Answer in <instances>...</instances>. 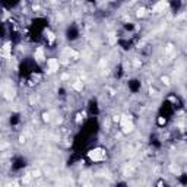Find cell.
<instances>
[{"label":"cell","instance_id":"obj_7","mask_svg":"<svg viewBox=\"0 0 187 187\" xmlns=\"http://www.w3.org/2000/svg\"><path fill=\"white\" fill-rule=\"evenodd\" d=\"M72 86H73V89H75V91H82V89H83V83L81 82V81H76V82L73 83Z\"/></svg>","mask_w":187,"mask_h":187},{"label":"cell","instance_id":"obj_12","mask_svg":"<svg viewBox=\"0 0 187 187\" xmlns=\"http://www.w3.org/2000/svg\"><path fill=\"white\" fill-rule=\"evenodd\" d=\"M48 40H50V42L54 41V34H51V32H48Z\"/></svg>","mask_w":187,"mask_h":187},{"label":"cell","instance_id":"obj_11","mask_svg":"<svg viewBox=\"0 0 187 187\" xmlns=\"http://www.w3.org/2000/svg\"><path fill=\"white\" fill-rule=\"evenodd\" d=\"M42 120H44V121H50V114H48V113H44V114H42Z\"/></svg>","mask_w":187,"mask_h":187},{"label":"cell","instance_id":"obj_8","mask_svg":"<svg viewBox=\"0 0 187 187\" xmlns=\"http://www.w3.org/2000/svg\"><path fill=\"white\" fill-rule=\"evenodd\" d=\"M170 170H171V173L177 174V175H180V174H181V171H180V168H178L177 165H170Z\"/></svg>","mask_w":187,"mask_h":187},{"label":"cell","instance_id":"obj_6","mask_svg":"<svg viewBox=\"0 0 187 187\" xmlns=\"http://www.w3.org/2000/svg\"><path fill=\"white\" fill-rule=\"evenodd\" d=\"M2 51H3L5 57H9L10 56V42H6L5 46H3V48H2Z\"/></svg>","mask_w":187,"mask_h":187},{"label":"cell","instance_id":"obj_9","mask_svg":"<svg viewBox=\"0 0 187 187\" xmlns=\"http://www.w3.org/2000/svg\"><path fill=\"white\" fill-rule=\"evenodd\" d=\"M145 15H146V9H145V7H140V9L137 10L136 16H137V18H143V16H145Z\"/></svg>","mask_w":187,"mask_h":187},{"label":"cell","instance_id":"obj_13","mask_svg":"<svg viewBox=\"0 0 187 187\" xmlns=\"http://www.w3.org/2000/svg\"><path fill=\"white\" fill-rule=\"evenodd\" d=\"M115 38H114V34H110V42H114Z\"/></svg>","mask_w":187,"mask_h":187},{"label":"cell","instance_id":"obj_17","mask_svg":"<svg viewBox=\"0 0 187 187\" xmlns=\"http://www.w3.org/2000/svg\"><path fill=\"white\" fill-rule=\"evenodd\" d=\"M158 123H159V124H165V119H159V120H158Z\"/></svg>","mask_w":187,"mask_h":187},{"label":"cell","instance_id":"obj_18","mask_svg":"<svg viewBox=\"0 0 187 187\" xmlns=\"http://www.w3.org/2000/svg\"><path fill=\"white\" fill-rule=\"evenodd\" d=\"M85 187H91V184H86V186H85Z\"/></svg>","mask_w":187,"mask_h":187},{"label":"cell","instance_id":"obj_5","mask_svg":"<svg viewBox=\"0 0 187 187\" xmlns=\"http://www.w3.org/2000/svg\"><path fill=\"white\" fill-rule=\"evenodd\" d=\"M133 129H135L133 123H127V124H123V126H121L123 133H130V132H133Z\"/></svg>","mask_w":187,"mask_h":187},{"label":"cell","instance_id":"obj_1","mask_svg":"<svg viewBox=\"0 0 187 187\" xmlns=\"http://www.w3.org/2000/svg\"><path fill=\"white\" fill-rule=\"evenodd\" d=\"M88 156H89V159L94 161V162H100V161H104L107 154L102 148H95V149H91V151L88 152Z\"/></svg>","mask_w":187,"mask_h":187},{"label":"cell","instance_id":"obj_3","mask_svg":"<svg viewBox=\"0 0 187 187\" xmlns=\"http://www.w3.org/2000/svg\"><path fill=\"white\" fill-rule=\"evenodd\" d=\"M34 57H35V60L38 61V63H42V61L46 60V56H44V50H42V47L37 48V51H35V54H34Z\"/></svg>","mask_w":187,"mask_h":187},{"label":"cell","instance_id":"obj_16","mask_svg":"<svg viewBox=\"0 0 187 187\" xmlns=\"http://www.w3.org/2000/svg\"><path fill=\"white\" fill-rule=\"evenodd\" d=\"M114 121H117V123H120V115H114Z\"/></svg>","mask_w":187,"mask_h":187},{"label":"cell","instance_id":"obj_10","mask_svg":"<svg viewBox=\"0 0 187 187\" xmlns=\"http://www.w3.org/2000/svg\"><path fill=\"white\" fill-rule=\"evenodd\" d=\"M31 178H32V174H25V177H23V183L28 184V183L31 181Z\"/></svg>","mask_w":187,"mask_h":187},{"label":"cell","instance_id":"obj_2","mask_svg":"<svg viewBox=\"0 0 187 187\" xmlns=\"http://www.w3.org/2000/svg\"><path fill=\"white\" fill-rule=\"evenodd\" d=\"M47 66H48V72H57L60 67V60L59 59H48L47 60Z\"/></svg>","mask_w":187,"mask_h":187},{"label":"cell","instance_id":"obj_4","mask_svg":"<svg viewBox=\"0 0 187 187\" xmlns=\"http://www.w3.org/2000/svg\"><path fill=\"white\" fill-rule=\"evenodd\" d=\"M167 6H168L167 2H159V3H156V5L154 6V12H161V10H164Z\"/></svg>","mask_w":187,"mask_h":187},{"label":"cell","instance_id":"obj_15","mask_svg":"<svg viewBox=\"0 0 187 187\" xmlns=\"http://www.w3.org/2000/svg\"><path fill=\"white\" fill-rule=\"evenodd\" d=\"M38 175H40V171H38V170H37V171H34V173H32V177H38Z\"/></svg>","mask_w":187,"mask_h":187},{"label":"cell","instance_id":"obj_14","mask_svg":"<svg viewBox=\"0 0 187 187\" xmlns=\"http://www.w3.org/2000/svg\"><path fill=\"white\" fill-rule=\"evenodd\" d=\"M162 82L165 83V85H170V81H168V78L165 76V78H162Z\"/></svg>","mask_w":187,"mask_h":187}]
</instances>
